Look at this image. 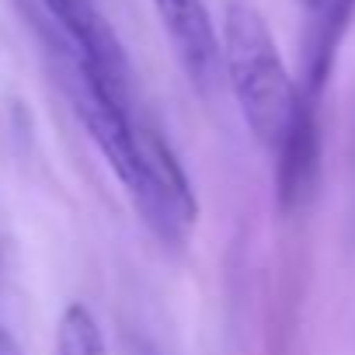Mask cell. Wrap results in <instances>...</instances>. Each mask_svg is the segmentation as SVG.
<instances>
[{
    "label": "cell",
    "mask_w": 355,
    "mask_h": 355,
    "mask_svg": "<svg viewBox=\"0 0 355 355\" xmlns=\"http://www.w3.org/2000/svg\"><path fill=\"white\" fill-rule=\"evenodd\" d=\"M223 77L248 129L272 153L296 112L300 80L286 70L268 21L248 0H230L223 15Z\"/></svg>",
    "instance_id": "obj_1"
},
{
    "label": "cell",
    "mask_w": 355,
    "mask_h": 355,
    "mask_svg": "<svg viewBox=\"0 0 355 355\" xmlns=\"http://www.w3.org/2000/svg\"><path fill=\"white\" fill-rule=\"evenodd\" d=\"M153 11L189 84L202 94H213L227 77H223V35L213 25L206 0H153Z\"/></svg>",
    "instance_id": "obj_3"
},
{
    "label": "cell",
    "mask_w": 355,
    "mask_h": 355,
    "mask_svg": "<svg viewBox=\"0 0 355 355\" xmlns=\"http://www.w3.org/2000/svg\"><path fill=\"white\" fill-rule=\"evenodd\" d=\"M296 4H300L303 11H310V8H317V0H296Z\"/></svg>",
    "instance_id": "obj_7"
},
{
    "label": "cell",
    "mask_w": 355,
    "mask_h": 355,
    "mask_svg": "<svg viewBox=\"0 0 355 355\" xmlns=\"http://www.w3.org/2000/svg\"><path fill=\"white\" fill-rule=\"evenodd\" d=\"M56 355H108L101 327L84 303H70L56 327Z\"/></svg>",
    "instance_id": "obj_5"
},
{
    "label": "cell",
    "mask_w": 355,
    "mask_h": 355,
    "mask_svg": "<svg viewBox=\"0 0 355 355\" xmlns=\"http://www.w3.org/2000/svg\"><path fill=\"white\" fill-rule=\"evenodd\" d=\"M0 355H25V348L18 345V338L8 327H0Z\"/></svg>",
    "instance_id": "obj_6"
},
{
    "label": "cell",
    "mask_w": 355,
    "mask_h": 355,
    "mask_svg": "<svg viewBox=\"0 0 355 355\" xmlns=\"http://www.w3.org/2000/svg\"><path fill=\"white\" fill-rule=\"evenodd\" d=\"M139 355H157V352H143V348H139Z\"/></svg>",
    "instance_id": "obj_8"
},
{
    "label": "cell",
    "mask_w": 355,
    "mask_h": 355,
    "mask_svg": "<svg viewBox=\"0 0 355 355\" xmlns=\"http://www.w3.org/2000/svg\"><path fill=\"white\" fill-rule=\"evenodd\" d=\"M42 8L56 32L67 73H77L119 98H136L129 56L94 0H42Z\"/></svg>",
    "instance_id": "obj_2"
},
{
    "label": "cell",
    "mask_w": 355,
    "mask_h": 355,
    "mask_svg": "<svg viewBox=\"0 0 355 355\" xmlns=\"http://www.w3.org/2000/svg\"><path fill=\"white\" fill-rule=\"evenodd\" d=\"M320 94L306 91L300 84V101L296 112L279 139V146L272 150L275 160V199L286 213H293L296 206H303L317 185V171H320Z\"/></svg>",
    "instance_id": "obj_4"
}]
</instances>
